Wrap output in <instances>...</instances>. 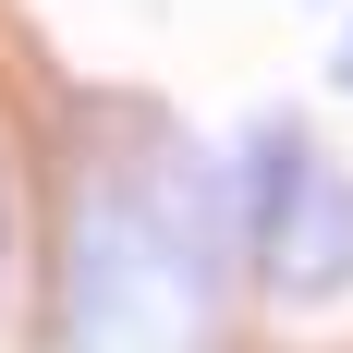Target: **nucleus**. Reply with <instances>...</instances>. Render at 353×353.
<instances>
[{
    "label": "nucleus",
    "instance_id": "1",
    "mask_svg": "<svg viewBox=\"0 0 353 353\" xmlns=\"http://www.w3.org/2000/svg\"><path fill=\"white\" fill-rule=\"evenodd\" d=\"M244 232H256V281L281 292V305L353 292V183L329 171L292 122L256 134V208H244Z\"/></svg>",
    "mask_w": 353,
    "mask_h": 353
}]
</instances>
